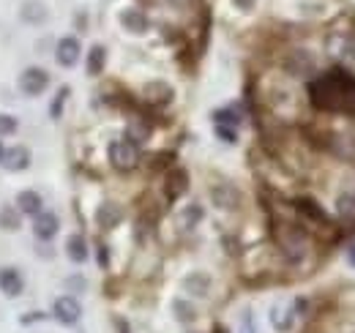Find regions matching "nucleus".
<instances>
[{"mask_svg": "<svg viewBox=\"0 0 355 333\" xmlns=\"http://www.w3.org/2000/svg\"><path fill=\"white\" fill-rule=\"evenodd\" d=\"M309 101L320 112H350L355 115V77L334 69L309 85Z\"/></svg>", "mask_w": 355, "mask_h": 333, "instance_id": "1", "label": "nucleus"}, {"mask_svg": "<svg viewBox=\"0 0 355 333\" xmlns=\"http://www.w3.org/2000/svg\"><path fill=\"white\" fill-rule=\"evenodd\" d=\"M276 244L290 262H301L309 251V232L295 221H279L276 224Z\"/></svg>", "mask_w": 355, "mask_h": 333, "instance_id": "2", "label": "nucleus"}, {"mask_svg": "<svg viewBox=\"0 0 355 333\" xmlns=\"http://www.w3.org/2000/svg\"><path fill=\"white\" fill-rule=\"evenodd\" d=\"M110 164L115 166L118 172H132L139 164V148L132 137H123V139H115L110 145Z\"/></svg>", "mask_w": 355, "mask_h": 333, "instance_id": "3", "label": "nucleus"}, {"mask_svg": "<svg viewBox=\"0 0 355 333\" xmlns=\"http://www.w3.org/2000/svg\"><path fill=\"white\" fill-rule=\"evenodd\" d=\"M46 87H49V71L42 66H31L19 74V90L25 96H42Z\"/></svg>", "mask_w": 355, "mask_h": 333, "instance_id": "4", "label": "nucleus"}, {"mask_svg": "<svg viewBox=\"0 0 355 333\" xmlns=\"http://www.w3.org/2000/svg\"><path fill=\"white\" fill-rule=\"evenodd\" d=\"M52 317H55L58 323H63V325H77L80 317H83V306H80L77 298L60 295V298L52 303Z\"/></svg>", "mask_w": 355, "mask_h": 333, "instance_id": "5", "label": "nucleus"}, {"mask_svg": "<svg viewBox=\"0 0 355 333\" xmlns=\"http://www.w3.org/2000/svg\"><path fill=\"white\" fill-rule=\"evenodd\" d=\"M293 208L298 210V213H301L306 221L317 224V227H328V224H331L328 213L322 210V205H320V203H314L311 197H298V200H293Z\"/></svg>", "mask_w": 355, "mask_h": 333, "instance_id": "6", "label": "nucleus"}, {"mask_svg": "<svg viewBox=\"0 0 355 333\" xmlns=\"http://www.w3.org/2000/svg\"><path fill=\"white\" fill-rule=\"evenodd\" d=\"M22 290H25V279H22L19 268H14V265L0 268V292L6 298H19Z\"/></svg>", "mask_w": 355, "mask_h": 333, "instance_id": "7", "label": "nucleus"}, {"mask_svg": "<svg viewBox=\"0 0 355 333\" xmlns=\"http://www.w3.org/2000/svg\"><path fill=\"white\" fill-rule=\"evenodd\" d=\"M55 60L63 66V69H71V66H77V60H80V42L74 39V36H63L58 46H55Z\"/></svg>", "mask_w": 355, "mask_h": 333, "instance_id": "8", "label": "nucleus"}, {"mask_svg": "<svg viewBox=\"0 0 355 333\" xmlns=\"http://www.w3.org/2000/svg\"><path fill=\"white\" fill-rule=\"evenodd\" d=\"M19 19L25 25H44L46 19H49V8L42 0H25L19 6Z\"/></svg>", "mask_w": 355, "mask_h": 333, "instance_id": "9", "label": "nucleus"}, {"mask_svg": "<svg viewBox=\"0 0 355 333\" xmlns=\"http://www.w3.org/2000/svg\"><path fill=\"white\" fill-rule=\"evenodd\" d=\"M58 230H60V221H58V216L49 213V210H42V213L33 219V235H36L39 241H52V238L58 235Z\"/></svg>", "mask_w": 355, "mask_h": 333, "instance_id": "10", "label": "nucleus"}, {"mask_svg": "<svg viewBox=\"0 0 355 333\" xmlns=\"http://www.w3.org/2000/svg\"><path fill=\"white\" fill-rule=\"evenodd\" d=\"M186 189H189V175H186V169H173V172L167 175V180H164V197H167V203H175L178 197H183Z\"/></svg>", "mask_w": 355, "mask_h": 333, "instance_id": "11", "label": "nucleus"}, {"mask_svg": "<svg viewBox=\"0 0 355 333\" xmlns=\"http://www.w3.org/2000/svg\"><path fill=\"white\" fill-rule=\"evenodd\" d=\"M121 219H123V208H121L118 203H112V200L101 203L98 210H96V221H98V227H104V230L118 227V224H121Z\"/></svg>", "mask_w": 355, "mask_h": 333, "instance_id": "12", "label": "nucleus"}, {"mask_svg": "<svg viewBox=\"0 0 355 333\" xmlns=\"http://www.w3.org/2000/svg\"><path fill=\"white\" fill-rule=\"evenodd\" d=\"M211 197H214V203L224 210L238 208V203H241V194H238V189H235L232 183H219V186H214V189H211Z\"/></svg>", "mask_w": 355, "mask_h": 333, "instance_id": "13", "label": "nucleus"}, {"mask_svg": "<svg viewBox=\"0 0 355 333\" xmlns=\"http://www.w3.org/2000/svg\"><path fill=\"white\" fill-rule=\"evenodd\" d=\"M44 208V200H42V194L39 191H33V189H25V191H19L17 194V210L19 213H25V216H39Z\"/></svg>", "mask_w": 355, "mask_h": 333, "instance_id": "14", "label": "nucleus"}, {"mask_svg": "<svg viewBox=\"0 0 355 333\" xmlns=\"http://www.w3.org/2000/svg\"><path fill=\"white\" fill-rule=\"evenodd\" d=\"M3 166H6L8 172H22V169H28V166H31V151H28L25 145L8 148V151H6V159H3Z\"/></svg>", "mask_w": 355, "mask_h": 333, "instance_id": "15", "label": "nucleus"}, {"mask_svg": "<svg viewBox=\"0 0 355 333\" xmlns=\"http://www.w3.org/2000/svg\"><path fill=\"white\" fill-rule=\"evenodd\" d=\"M183 290L189 292V295H194V298H205L208 290H211V276H205V273H189L183 279Z\"/></svg>", "mask_w": 355, "mask_h": 333, "instance_id": "16", "label": "nucleus"}, {"mask_svg": "<svg viewBox=\"0 0 355 333\" xmlns=\"http://www.w3.org/2000/svg\"><path fill=\"white\" fill-rule=\"evenodd\" d=\"M121 25L132 33H145L148 31V17L139 8H126V11H121Z\"/></svg>", "mask_w": 355, "mask_h": 333, "instance_id": "17", "label": "nucleus"}, {"mask_svg": "<svg viewBox=\"0 0 355 333\" xmlns=\"http://www.w3.org/2000/svg\"><path fill=\"white\" fill-rule=\"evenodd\" d=\"M66 254H69V259L71 262H77V265H83L85 259H88V241L83 238V235H71L69 241H66Z\"/></svg>", "mask_w": 355, "mask_h": 333, "instance_id": "18", "label": "nucleus"}, {"mask_svg": "<svg viewBox=\"0 0 355 333\" xmlns=\"http://www.w3.org/2000/svg\"><path fill=\"white\" fill-rule=\"evenodd\" d=\"M104 66H107V49H104L101 44L90 46V52H88V74H90V77L101 74V71H104Z\"/></svg>", "mask_w": 355, "mask_h": 333, "instance_id": "19", "label": "nucleus"}, {"mask_svg": "<svg viewBox=\"0 0 355 333\" xmlns=\"http://www.w3.org/2000/svg\"><path fill=\"white\" fill-rule=\"evenodd\" d=\"M287 69H290V74H309L311 69H314V60H311L309 52H295V55L290 58Z\"/></svg>", "mask_w": 355, "mask_h": 333, "instance_id": "20", "label": "nucleus"}, {"mask_svg": "<svg viewBox=\"0 0 355 333\" xmlns=\"http://www.w3.org/2000/svg\"><path fill=\"white\" fill-rule=\"evenodd\" d=\"M336 210L342 221H355V194H339Z\"/></svg>", "mask_w": 355, "mask_h": 333, "instance_id": "21", "label": "nucleus"}, {"mask_svg": "<svg viewBox=\"0 0 355 333\" xmlns=\"http://www.w3.org/2000/svg\"><path fill=\"white\" fill-rule=\"evenodd\" d=\"M0 230L17 232V230H19V210H17V208H8V205L0 210Z\"/></svg>", "mask_w": 355, "mask_h": 333, "instance_id": "22", "label": "nucleus"}, {"mask_svg": "<svg viewBox=\"0 0 355 333\" xmlns=\"http://www.w3.org/2000/svg\"><path fill=\"white\" fill-rule=\"evenodd\" d=\"M69 93H71V90H69V87L63 85V87L58 90V96H55V101L49 104V115H52L55 121H58V118L63 115V104H66V99H69Z\"/></svg>", "mask_w": 355, "mask_h": 333, "instance_id": "23", "label": "nucleus"}, {"mask_svg": "<svg viewBox=\"0 0 355 333\" xmlns=\"http://www.w3.org/2000/svg\"><path fill=\"white\" fill-rule=\"evenodd\" d=\"M173 309H175V317L180 320V323H191V320L197 317L194 306H191V303H186V300H175V303H173Z\"/></svg>", "mask_w": 355, "mask_h": 333, "instance_id": "24", "label": "nucleus"}, {"mask_svg": "<svg viewBox=\"0 0 355 333\" xmlns=\"http://www.w3.org/2000/svg\"><path fill=\"white\" fill-rule=\"evenodd\" d=\"M200 219H202V208L200 205H189V208L183 210V216H180L183 227H194V224H200Z\"/></svg>", "mask_w": 355, "mask_h": 333, "instance_id": "25", "label": "nucleus"}, {"mask_svg": "<svg viewBox=\"0 0 355 333\" xmlns=\"http://www.w3.org/2000/svg\"><path fill=\"white\" fill-rule=\"evenodd\" d=\"M214 121H216V126H232V128H235L241 118H238L232 110H219V112H214Z\"/></svg>", "mask_w": 355, "mask_h": 333, "instance_id": "26", "label": "nucleus"}, {"mask_svg": "<svg viewBox=\"0 0 355 333\" xmlns=\"http://www.w3.org/2000/svg\"><path fill=\"white\" fill-rule=\"evenodd\" d=\"M14 131H17V118L0 112V137H8V134H14Z\"/></svg>", "mask_w": 355, "mask_h": 333, "instance_id": "27", "label": "nucleus"}, {"mask_svg": "<svg viewBox=\"0 0 355 333\" xmlns=\"http://www.w3.org/2000/svg\"><path fill=\"white\" fill-rule=\"evenodd\" d=\"M216 134H219V139H222V142H230V145H235V142H238V131H235L232 126H216Z\"/></svg>", "mask_w": 355, "mask_h": 333, "instance_id": "28", "label": "nucleus"}, {"mask_svg": "<svg viewBox=\"0 0 355 333\" xmlns=\"http://www.w3.org/2000/svg\"><path fill=\"white\" fill-rule=\"evenodd\" d=\"M66 284H69V287H71L74 292H83V290H85V279H83V276H71V279H69Z\"/></svg>", "mask_w": 355, "mask_h": 333, "instance_id": "29", "label": "nucleus"}, {"mask_svg": "<svg viewBox=\"0 0 355 333\" xmlns=\"http://www.w3.org/2000/svg\"><path fill=\"white\" fill-rule=\"evenodd\" d=\"M232 3H235V6H238V8H241V11H252V8H254V3H257V0H232Z\"/></svg>", "mask_w": 355, "mask_h": 333, "instance_id": "30", "label": "nucleus"}, {"mask_svg": "<svg viewBox=\"0 0 355 333\" xmlns=\"http://www.w3.org/2000/svg\"><path fill=\"white\" fill-rule=\"evenodd\" d=\"M347 262L355 268V246H350V249H347Z\"/></svg>", "mask_w": 355, "mask_h": 333, "instance_id": "31", "label": "nucleus"}, {"mask_svg": "<svg viewBox=\"0 0 355 333\" xmlns=\"http://www.w3.org/2000/svg\"><path fill=\"white\" fill-rule=\"evenodd\" d=\"M98 259H101V265H104V268H107V249H104V246H101V249H98Z\"/></svg>", "mask_w": 355, "mask_h": 333, "instance_id": "32", "label": "nucleus"}, {"mask_svg": "<svg viewBox=\"0 0 355 333\" xmlns=\"http://www.w3.org/2000/svg\"><path fill=\"white\" fill-rule=\"evenodd\" d=\"M3 159H6V148H3V142H0V164H3Z\"/></svg>", "mask_w": 355, "mask_h": 333, "instance_id": "33", "label": "nucleus"}]
</instances>
